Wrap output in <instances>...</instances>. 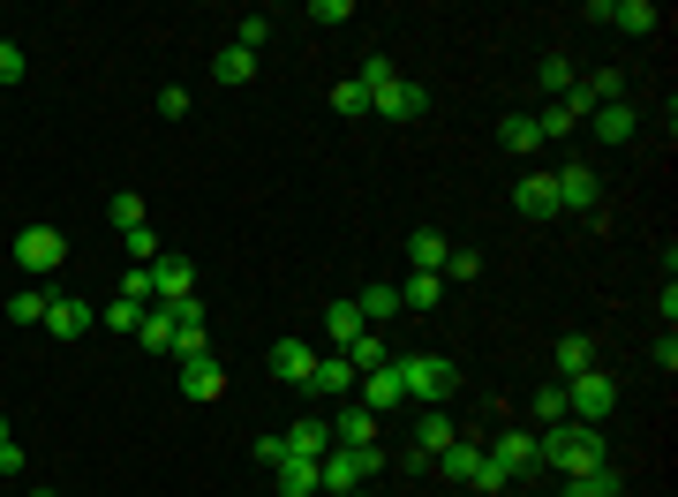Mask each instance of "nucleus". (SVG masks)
Here are the masks:
<instances>
[{"instance_id": "1", "label": "nucleus", "mask_w": 678, "mask_h": 497, "mask_svg": "<svg viewBox=\"0 0 678 497\" xmlns=\"http://www.w3.org/2000/svg\"><path fill=\"white\" fill-rule=\"evenodd\" d=\"M536 445H543V467H558L565 483L611 467V459H603V430H589V422H551V430H536Z\"/></svg>"}, {"instance_id": "2", "label": "nucleus", "mask_w": 678, "mask_h": 497, "mask_svg": "<svg viewBox=\"0 0 678 497\" xmlns=\"http://www.w3.org/2000/svg\"><path fill=\"white\" fill-rule=\"evenodd\" d=\"M392 377H400V392H407L415 408H445V400L460 392L453 355H400V362H392Z\"/></svg>"}, {"instance_id": "3", "label": "nucleus", "mask_w": 678, "mask_h": 497, "mask_svg": "<svg viewBox=\"0 0 678 497\" xmlns=\"http://www.w3.org/2000/svg\"><path fill=\"white\" fill-rule=\"evenodd\" d=\"M611 408H618V377L603 370V362L581 370V377H565V414H573V422L603 430V414H611Z\"/></svg>"}, {"instance_id": "4", "label": "nucleus", "mask_w": 678, "mask_h": 497, "mask_svg": "<svg viewBox=\"0 0 678 497\" xmlns=\"http://www.w3.org/2000/svg\"><path fill=\"white\" fill-rule=\"evenodd\" d=\"M181 302H197V264L189 256H159L151 264V309H181Z\"/></svg>"}, {"instance_id": "5", "label": "nucleus", "mask_w": 678, "mask_h": 497, "mask_svg": "<svg viewBox=\"0 0 678 497\" xmlns=\"http://www.w3.org/2000/svg\"><path fill=\"white\" fill-rule=\"evenodd\" d=\"M558 211H589V219H603V181H595V166H558Z\"/></svg>"}, {"instance_id": "6", "label": "nucleus", "mask_w": 678, "mask_h": 497, "mask_svg": "<svg viewBox=\"0 0 678 497\" xmlns=\"http://www.w3.org/2000/svg\"><path fill=\"white\" fill-rule=\"evenodd\" d=\"M61 256H68V242H61V226H23V234H15V264H23V272H61Z\"/></svg>"}, {"instance_id": "7", "label": "nucleus", "mask_w": 678, "mask_h": 497, "mask_svg": "<svg viewBox=\"0 0 678 497\" xmlns=\"http://www.w3.org/2000/svg\"><path fill=\"white\" fill-rule=\"evenodd\" d=\"M423 106H430V91L415 76H392L378 98H370V114H384V121H423Z\"/></svg>"}, {"instance_id": "8", "label": "nucleus", "mask_w": 678, "mask_h": 497, "mask_svg": "<svg viewBox=\"0 0 678 497\" xmlns=\"http://www.w3.org/2000/svg\"><path fill=\"white\" fill-rule=\"evenodd\" d=\"M272 377L295 384V392H309V377H317V347H309V339H272Z\"/></svg>"}, {"instance_id": "9", "label": "nucleus", "mask_w": 678, "mask_h": 497, "mask_svg": "<svg viewBox=\"0 0 678 497\" xmlns=\"http://www.w3.org/2000/svg\"><path fill=\"white\" fill-rule=\"evenodd\" d=\"M490 459H498L506 475H536V467H543V445H536V430H498V437H490Z\"/></svg>"}, {"instance_id": "10", "label": "nucleus", "mask_w": 678, "mask_h": 497, "mask_svg": "<svg viewBox=\"0 0 678 497\" xmlns=\"http://www.w3.org/2000/svg\"><path fill=\"white\" fill-rule=\"evenodd\" d=\"M219 392H226V370H219V355H189V362H181V400L212 408Z\"/></svg>"}, {"instance_id": "11", "label": "nucleus", "mask_w": 678, "mask_h": 497, "mask_svg": "<svg viewBox=\"0 0 678 497\" xmlns=\"http://www.w3.org/2000/svg\"><path fill=\"white\" fill-rule=\"evenodd\" d=\"M91 325H98V309L76 302V294H53V302H45V331H53V339H84Z\"/></svg>"}, {"instance_id": "12", "label": "nucleus", "mask_w": 678, "mask_h": 497, "mask_svg": "<svg viewBox=\"0 0 678 497\" xmlns=\"http://www.w3.org/2000/svg\"><path fill=\"white\" fill-rule=\"evenodd\" d=\"M512 211H520V219H558V181H551V173H520Z\"/></svg>"}, {"instance_id": "13", "label": "nucleus", "mask_w": 678, "mask_h": 497, "mask_svg": "<svg viewBox=\"0 0 678 497\" xmlns=\"http://www.w3.org/2000/svg\"><path fill=\"white\" fill-rule=\"evenodd\" d=\"M430 467H437V475H445V483H475V475H483V445H475V437H453V445H445V453L430 459Z\"/></svg>"}, {"instance_id": "14", "label": "nucleus", "mask_w": 678, "mask_h": 497, "mask_svg": "<svg viewBox=\"0 0 678 497\" xmlns=\"http://www.w3.org/2000/svg\"><path fill=\"white\" fill-rule=\"evenodd\" d=\"M603 23H618V31L648 39V31L664 23V8H656V0H603Z\"/></svg>"}, {"instance_id": "15", "label": "nucleus", "mask_w": 678, "mask_h": 497, "mask_svg": "<svg viewBox=\"0 0 678 497\" xmlns=\"http://www.w3.org/2000/svg\"><path fill=\"white\" fill-rule=\"evenodd\" d=\"M325 453H332V422L301 414L295 430H287V459H325Z\"/></svg>"}, {"instance_id": "16", "label": "nucleus", "mask_w": 678, "mask_h": 497, "mask_svg": "<svg viewBox=\"0 0 678 497\" xmlns=\"http://www.w3.org/2000/svg\"><path fill=\"white\" fill-rule=\"evenodd\" d=\"M589 128L603 136V144H634V128H640V114L626 106V98H611V106H595L589 114Z\"/></svg>"}, {"instance_id": "17", "label": "nucleus", "mask_w": 678, "mask_h": 497, "mask_svg": "<svg viewBox=\"0 0 678 497\" xmlns=\"http://www.w3.org/2000/svg\"><path fill=\"white\" fill-rule=\"evenodd\" d=\"M551 370H558V377H581V370H595V339H589V331H565V339L551 347Z\"/></svg>"}, {"instance_id": "18", "label": "nucleus", "mask_w": 678, "mask_h": 497, "mask_svg": "<svg viewBox=\"0 0 678 497\" xmlns=\"http://www.w3.org/2000/svg\"><path fill=\"white\" fill-rule=\"evenodd\" d=\"M400 400H407V392H400V377H392V362H384V370H370V377H362V400H354V408H370V414H392Z\"/></svg>"}, {"instance_id": "19", "label": "nucleus", "mask_w": 678, "mask_h": 497, "mask_svg": "<svg viewBox=\"0 0 678 497\" xmlns=\"http://www.w3.org/2000/svg\"><path fill=\"white\" fill-rule=\"evenodd\" d=\"M272 483H279V497H317L325 490V483H317V459H279Z\"/></svg>"}, {"instance_id": "20", "label": "nucleus", "mask_w": 678, "mask_h": 497, "mask_svg": "<svg viewBox=\"0 0 678 497\" xmlns=\"http://www.w3.org/2000/svg\"><path fill=\"white\" fill-rule=\"evenodd\" d=\"M332 445H347V453H354V445H378V414H370V408H347L332 422Z\"/></svg>"}, {"instance_id": "21", "label": "nucleus", "mask_w": 678, "mask_h": 497, "mask_svg": "<svg viewBox=\"0 0 678 497\" xmlns=\"http://www.w3.org/2000/svg\"><path fill=\"white\" fill-rule=\"evenodd\" d=\"M453 437H460V430H453V414L430 408V414H423V437H415V467H423V459H437L445 445H453Z\"/></svg>"}, {"instance_id": "22", "label": "nucleus", "mask_w": 678, "mask_h": 497, "mask_svg": "<svg viewBox=\"0 0 678 497\" xmlns=\"http://www.w3.org/2000/svg\"><path fill=\"white\" fill-rule=\"evenodd\" d=\"M309 392H354V362L347 355H317V377H309Z\"/></svg>"}, {"instance_id": "23", "label": "nucleus", "mask_w": 678, "mask_h": 497, "mask_svg": "<svg viewBox=\"0 0 678 497\" xmlns=\"http://www.w3.org/2000/svg\"><path fill=\"white\" fill-rule=\"evenodd\" d=\"M407 256H415V272H445V256H453V242H445L437 226H415V242H407Z\"/></svg>"}, {"instance_id": "24", "label": "nucleus", "mask_w": 678, "mask_h": 497, "mask_svg": "<svg viewBox=\"0 0 678 497\" xmlns=\"http://www.w3.org/2000/svg\"><path fill=\"white\" fill-rule=\"evenodd\" d=\"M362 309H354V302H332V309H325V339H332V347H354V339H362Z\"/></svg>"}, {"instance_id": "25", "label": "nucleus", "mask_w": 678, "mask_h": 497, "mask_svg": "<svg viewBox=\"0 0 678 497\" xmlns=\"http://www.w3.org/2000/svg\"><path fill=\"white\" fill-rule=\"evenodd\" d=\"M498 144H506V151H520V159H528V151H543V128H536V114H506Z\"/></svg>"}, {"instance_id": "26", "label": "nucleus", "mask_w": 678, "mask_h": 497, "mask_svg": "<svg viewBox=\"0 0 678 497\" xmlns=\"http://www.w3.org/2000/svg\"><path fill=\"white\" fill-rule=\"evenodd\" d=\"M212 76H219V83H250V76H256V53H250V45H219Z\"/></svg>"}, {"instance_id": "27", "label": "nucleus", "mask_w": 678, "mask_h": 497, "mask_svg": "<svg viewBox=\"0 0 678 497\" xmlns=\"http://www.w3.org/2000/svg\"><path fill=\"white\" fill-rule=\"evenodd\" d=\"M437 294H445V279H437V272H415V279L400 287V309H415V317H423V309H437Z\"/></svg>"}, {"instance_id": "28", "label": "nucleus", "mask_w": 678, "mask_h": 497, "mask_svg": "<svg viewBox=\"0 0 678 497\" xmlns=\"http://www.w3.org/2000/svg\"><path fill=\"white\" fill-rule=\"evenodd\" d=\"M136 339H144L151 355H173V309H144V325H136Z\"/></svg>"}, {"instance_id": "29", "label": "nucleus", "mask_w": 678, "mask_h": 497, "mask_svg": "<svg viewBox=\"0 0 678 497\" xmlns=\"http://www.w3.org/2000/svg\"><path fill=\"white\" fill-rule=\"evenodd\" d=\"M339 355L354 362V377H370V370H384V362H392V355H384V339H378V331H362V339H354V347H339Z\"/></svg>"}, {"instance_id": "30", "label": "nucleus", "mask_w": 678, "mask_h": 497, "mask_svg": "<svg viewBox=\"0 0 678 497\" xmlns=\"http://www.w3.org/2000/svg\"><path fill=\"white\" fill-rule=\"evenodd\" d=\"M121 248H128V272H151V264H159V234H151V226H128Z\"/></svg>"}, {"instance_id": "31", "label": "nucleus", "mask_w": 678, "mask_h": 497, "mask_svg": "<svg viewBox=\"0 0 678 497\" xmlns=\"http://www.w3.org/2000/svg\"><path fill=\"white\" fill-rule=\"evenodd\" d=\"M536 83H543V91H551V98H565V91H573V83H581V68H573V61H565V53H551V61H543V68H536Z\"/></svg>"}, {"instance_id": "32", "label": "nucleus", "mask_w": 678, "mask_h": 497, "mask_svg": "<svg viewBox=\"0 0 678 497\" xmlns=\"http://www.w3.org/2000/svg\"><path fill=\"white\" fill-rule=\"evenodd\" d=\"M45 302H53V294H39V287L8 294V325H45Z\"/></svg>"}, {"instance_id": "33", "label": "nucleus", "mask_w": 678, "mask_h": 497, "mask_svg": "<svg viewBox=\"0 0 678 497\" xmlns=\"http://www.w3.org/2000/svg\"><path fill=\"white\" fill-rule=\"evenodd\" d=\"M332 114H347V121H354V114H370V91H362L354 76H347V83H332Z\"/></svg>"}, {"instance_id": "34", "label": "nucleus", "mask_w": 678, "mask_h": 497, "mask_svg": "<svg viewBox=\"0 0 678 497\" xmlns=\"http://www.w3.org/2000/svg\"><path fill=\"white\" fill-rule=\"evenodd\" d=\"M98 325H114V331H128V339H136V325H144V302H114V309H98Z\"/></svg>"}, {"instance_id": "35", "label": "nucleus", "mask_w": 678, "mask_h": 497, "mask_svg": "<svg viewBox=\"0 0 678 497\" xmlns=\"http://www.w3.org/2000/svg\"><path fill=\"white\" fill-rule=\"evenodd\" d=\"M354 309H362V325H370V317H392V309H400V287H362Z\"/></svg>"}, {"instance_id": "36", "label": "nucleus", "mask_w": 678, "mask_h": 497, "mask_svg": "<svg viewBox=\"0 0 678 497\" xmlns=\"http://www.w3.org/2000/svg\"><path fill=\"white\" fill-rule=\"evenodd\" d=\"M536 422H543V430H551V422H573V414H565V384H543V392H536Z\"/></svg>"}, {"instance_id": "37", "label": "nucleus", "mask_w": 678, "mask_h": 497, "mask_svg": "<svg viewBox=\"0 0 678 497\" xmlns=\"http://www.w3.org/2000/svg\"><path fill=\"white\" fill-rule=\"evenodd\" d=\"M392 76H400V68H392V61H384V53H370V61H362V76H354V83H362V91H370V98H378V91H384V83H392Z\"/></svg>"}, {"instance_id": "38", "label": "nucleus", "mask_w": 678, "mask_h": 497, "mask_svg": "<svg viewBox=\"0 0 678 497\" xmlns=\"http://www.w3.org/2000/svg\"><path fill=\"white\" fill-rule=\"evenodd\" d=\"M565 497H618V475L603 467V475H581V483H565Z\"/></svg>"}, {"instance_id": "39", "label": "nucleus", "mask_w": 678, "mask_h": 497, "mask_svg": "<svg viewBox=\"0 0 678 497\" xmlns=\"http://www.w3.org/2000/svg\"><path fill=\"white\" fill-rule=\"evenodd\" d=\"M475 272H483V256H475V248H453V256H445V272H437V279H475Z\"/></svg>"}, {"instance_id": "40", "label": "nucleus", "mask_w": 678, "mask_h": 497, "mask_svg": "<svg viewBox=\"0 0 678 497\" xmlns=\"http://www.w3.org/2000/svg\"><path fill=\"white\" fill-rule=\"evenodd\" d=\"M23 68H31V61H23V45L0 39V83H23Z\"/></svg>"}, {"instance_id": "41", "label": "nucleus", "mask_w": 678, "mask_h": 497, "mask_svg": "<svg viewBox=\"0 0 678 497\" xmlns=\"http://www.w3.org/2000/svg\"><path fill=\"white\" fill-rule=\"evenodd\" d=\"M536 128H543V144H551V136H565V128H573V114H565V106H558V98H551V106L536 114Z\"/></svg>"}, {"instance_id": "42", "label": "nucleus", "mask_w": 678, "mask_h": 497, "mask_svg": "<svg viewBox=\"0 0 678 497\" xmlns=\"http://www.w3.org/2000/svg\"><path fill=\"white\" fill-rule=\"evenodd\" d=\"M301 15H317V23H347V15H354V0H309Z\"/></svg>"}, {"instance_id": "43", "label": "nucleus", "mask_w": 678, "mask_h": 497, "mask_svg": "<svg viewBox=\"0 0 678 497\" xmlns=\"http://www.w3.org/2000/svg\"><path fill=\"white\" fill-rule=\"evenodd\" d=\"M264 39H272V15H242V39H234V45H250V53H256Z\"/></svg>"}, {"instance_id": "44", "label": "nucleus", "mask_w": 678, "mask_h": 497, "mask_svg": "<svg viewBox=\"0 0 678 497\" xmlns=\"http://www.w3.org/2000/svg\"><path fill=\"white\" fill-rule=\"evenodd\" d=\"M114 226H121V234H128V226H144V197H114Z\"/></svg>"}, {"instance_id": "45", "label": "nucleus", "mask_w": 678, "mask_h": 497, "mask_svg": "<svg viewBox=\"0 0 678 497\" xmlns=\"http://www.w3.org/2000/svg\"><path fill=\"white\" fill-rule=\"evenodd\" d=\"M159 114H167V121H189V91H181V83L159 91Z\"/></svg>"}, {"instance_id": "46", "label": "nucleus", "mask_w": 678, "mask_h": 497, "mask_svg": "<svg viewBox=\"0 0 678 497\" xmlns=\"http://www.w3.org/2000/svg\"><path fill=\"white\" fill-rule=\"evenodd\" d=\"M0 445H15V437H8V422H0Z\"/></svg>"}, {"instance_id": "47", "label": "nucleus", "mask_w": 678, "mask_h": 497, "mask_svg": "<svg viewBox=\"0 0 678 497\" xmlns=\"http://www.w3.org/2000/svg\"><path fill=\"white\" fill-rule=\"evenodd\" d=\"M31 497H61V490H31Z\"/></svg>"}, {"instance_id": "48", "label": "nucleus", "mask_w": 678, "mask_h": 497, "mask_svg": "<svg viewBox=\"0 0 678 497\" xmlns=\"http://www.w3.org/2000/svg\"><path fill=\"white\" fill-rule=\"evenodd\" d=\"M347 497H362V490H347Z\"/></svg>"}, {"instance_id": "49", "label": "nucleus", "mask_w": 678, "mask_h": 497, "mask_svg": "<svg viewBox=\"0 0 678 497\" xmlns=\"http://www.w3.org/2000/svg\"><path fill=\"white\" fill-rule=\"evenodd\" d=\"M475 497H483V490H475Z\"/></svg>"}]
</instances>
